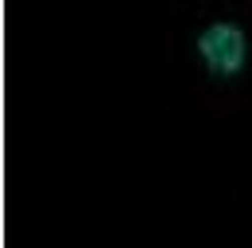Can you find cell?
<instances>
[{
	"instance_id": "cell-1",
	"label": "cell",
	"mask_w": 252,
	"mask_h": 248,
	"mask_svg": "<svg viewBox=\"0 0 252 248\" xmlns=\"http://www.w3.org/2000/svg\"><path fill=\"white\" fill-rule=\"evenodd\" d=\"M171 66L214 117H233L252 105V0H214L183 12L167 28Z\"/></svg>"
},
{
	"instance_id": "cell-2",
	"label": "cell",
	"mask_w": 252,
	"mask_h": 248,
	"mask_svg": "<svg viewBox=\"0 0 252 248\" xmlns=\"http://www.w3.org/2000/svg\"><path fill=\"white\" fill-rule=\"evenodd\" d=\"M249 214H252V190H249Z\"/></svg>"
}]
</instances>
